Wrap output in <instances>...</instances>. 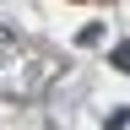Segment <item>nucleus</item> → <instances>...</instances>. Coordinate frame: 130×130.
I'll return each mask as SVG.
<instances>
[{"mask_svg":"<svg viewBox=\"0 0 130 130\" xmlns=\"http://www.w3.org/2000/svg\"><path fill=\"white\" fill-rule=\"evenodd\" d=\"M114 71H130V43H114Z\"/></svg>","mask_w":130,"mask_h":130,"instance_id":"1","label":"nucleus"},{"mask_svg":"<svg viewBox=\"0 0 130 130\" xmlns=\"http://www.w3.org/2000/svg\"><path fill=\"white\" fill-rule=\"evenodd\" d=\"M0 49H16V27H6V22H0Z\"/></svg>","mask_w":130,"mask_h":130,"instance_id":"2","label":"nucleus"}]
</instances>
